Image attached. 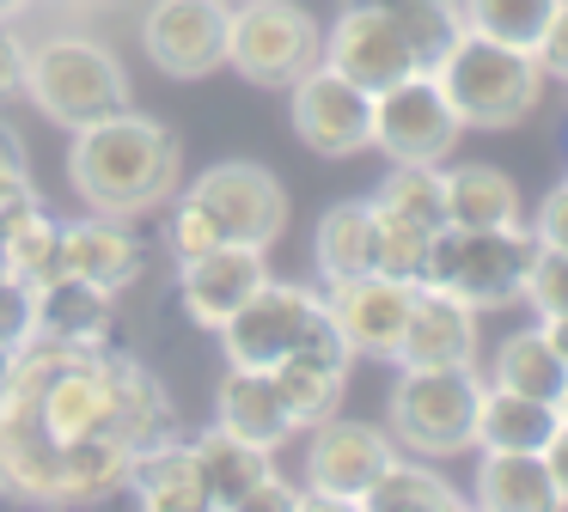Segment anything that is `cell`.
Segmentation results:
<instances>
[{
  "label": "cell",
  "mask_w": 568,
  "mask_h": 512,
  "mask_svg": "<svg viewBox=\"0 0 568 512\" xmlns=\"http://www.w3.org/2000/svg\"><path fill=\"white\" fill-rule=\"evenodd\" d=\"M178 134L153 116H135V110H116V116H99L87 129H74V146H68V190L80 195V207L92 214H148V207H165L178 190Z\"/></svg>",
  "instance_id": "obj_1"
},
{
  "label": "cell",
  "mask_w": 568,
  "mask_h": 512,
  "mask_svg": "<svg viewBox=\"0 0 568 512\" xmlns=\"http://www.w3.org/2000/svg\"><path fill=\"white\" fill-rule=\"evenodd\" d=\"M434 85L446 92L453 116L465 129H514L538 110L544 98V68L531 49L514 43H489L477 31H458L446 43V55L434 61Z\"/></svg>",
  "instance_id": "obj_2"
},
{
  "label": "cell",
  "mask_w": 568,
  "mask_h": 512,
  "mask_svg": "<svg viewBox=\"0 0 568 512\" xmlns=\"http://www.w3.org/2000/svg\"><path fill=\"white\" fill-rule=\"evenodd\" d=\"M31 104L62 129H87L99 116L129 110V73L92 37H50V43L26 49V85Z\"/></svg>",
  "instance_id": "obj_3"
},
{
  "label": "cell",
  "mask_w": 568,
  "mask_h": 512,
  "mask_svg": "<svg viewBox=\"0 0 568 512\" xmlns=\"http://www.w3.org/2000/svg\"><path fill=\"white\" fill-rule=\"evenodd\" d=\"M531 232L526 226H440L428 244L416 287L453 293L470 311L483 305H507L526 287V263H531Z\"/></svg>",
  "instance_id": "obj_4"
},
{
  "label": "cell",
  "mask_w": 568,
  "mask_h": 512,
  "mask_svg": "<svg viewBox=\"0 0 568 512\" xmlns=\"http://www.w3.org/2000/svg\"><path fill=\"white\" fill-rule=\"evenodd\" d=\"M477 397H483L477 366H404V378L392 390V439L409 451H428V458L470 451Z\"/></svg>",
  "instance_id": "obj_5"
},
{
  "label": "cell",
  "mask_w": 568,
  "mask_h": 512,
  "mask_svg": "<svg viewBox=\"0 0 568 512\" xmlns=\"http://www.w3.org/2000/svg\"><path fill=\"white\" fill-rule=\"evenodd\" d=\"M318 49H324V31L306 7L294 0H245L233 7V24H226V61L245 73L251 85H287L300 73L318 68Z\"/></svg>",
  "instance_id": "obj_6"
},
{
  "label": "cell",
  "mask_w": 568,
  "mask_h": 512,
  "mask_svg": "<svg viewBox=\"0 0 568 512\" xmlns=\"http://www.w3.org/2000/svg\"><path fill=\"white\" fill-rule=\"evenodd\" d=\"M458 134H465V122L453 116V104H446V92L434 85L428 68L373 92V146L392 165H446Z\"/></svg>",
  "instance_id": "obj_7"
},
{
  "label": "cell",
  "mask_w": 568,
  "mask_h": 512,
  "mask_svg": "<svg viewBox=\"0 0 568 512\" xmlns=\"http://www.w3.org/2000/svg\"><path fill=\"white\" fill-rule=\"evenodd\" d=\"M324 299L312 287H294V280H263L233 317H226L214 336L226 348V366H257V372H275L287 354L300 348L312 324H318Z\"/></svg>",
  "instance_id": "obj_8"
},
{
  "label": "cell",
  "mask_w": 568,
  "mask_h": 512,
  "mask_svg": "<svg viewBox=\"0 0 568 512\" xmlns=\"http://www.w3.org/2000/svg\"><path fill=\"white\" fill-rule=\"evenodd\" d=\"M392 458H397V439L385 427L343 421V414L318 421L306 446V506H361V494Z\"/></svg>",
  "instance_id": "obj_9"
},
{
  "label": "cell",
  "mask_w": 568,
  "mask_h": 512,
  "mask_svg": "<svg viewBox=\"0 0 568 512\" xmlns=\"http://www.w3.org/2000/svg\"><path fill=\"white\" fill-rule=\"evenodd\" d=\"M190 195L214 214V226H221L226 244H257V250H270L287 232V190L275 183V171H263V165H245V158L209 165L190 183Z\"/></svg>",
  "instance_id": "obj_10"
},
{
  "label": "cell",
  "mask_w": 568,
  "mask_h": 512,
  "mask_svg": "<svg viewBox=\"0 0 568 512\" xmlns=\"http://www.w3.org/2000/svg\"><path fill=\"white\" fill-rule=\"evenodd\" d=\"M226 0H153L141 19V49L165 80H202L226 61Z\"/></svg>",
  "instance_id": "obj_11"
},
{
  "label": "cell",
  "mask_w": 568,
  "mask_h": 512,
  "mask_svg": "<svg viewBox=\"0 0 568 512\" xmlns=\"http://www.w3.org/2000/svg\"><path fill=\"white\" fill-rule=\"evenodd\" d=\"M287 92H294V134L318 158H355L373 146V92H361L355 80H343L318 61Z\"/></svg>",
  "instance_id": "obj_12"
},
{
  "label": "cell",
  "mask_w": 568,
  "mask_h": 512,
  "mask_svg": "<svg viewBox=\"0 0 568 512\" xmlns=\"http://www.w3.org/2000/svg\"><path fill=\"white\" fill-rule=\"evenodd\" d=\"M324 299V317L336 324V336L348 341V354H373V360H392L397 336L409 324V305H416V280H397V275H348V280H331L318 293Z\"/></svg>",
  "instance_id": "obj_13"
},
{
  "label": "cell",
  "mask_w": 568,
  "mask_h": 512,
  "mask_svg": "<svg viewBox=\"0 0 568 512\" xmlns=\"http://www.w3.org/2000/svg\"><path fill=\"white\" fill-rule=\"evenodd\" d=\"M318 61L331 73H343V80H355L361 92H385V85H397L404 73H416V55H409L404 31H397L379 7H367V0H348L343 7V19L324 31Z\"/></svg>",
  "instance_id": "obj_14"
},
{
  "label": "cell",
  "mask_w": 568,
  "mask_h": 512,
  "mask_svg": "<svg viewBox=\"0 0 568 512\" xmlns=\"http://www.w3.org/2000/svg\"><path fill=\"white\" fill-rule=\"evenodd\" d=\"M348 366H355L348 341L336 336V324L318 311V324H312L306 336H300V348H294V354H287V360L270 372L300 433L336 414V402H343V385H348Z\"/></svg>",
  "instance_id": "obj_15"
},
{
  "label": "cell",
  "mask_w": 568,
  "mask_h": 512,
  "mask_svg": "<svg viewBox=\"0 0 568 512\" xmlns=\"http://www.w3.org/2000/svg\"><path fill=\"white\" fill-rule=\"evenodd\" d=\"M263 280H270V256L257 244H214V250L178 263V299H184L190 324L221 329Z\"/></svg>",
  "instance_id": "obj_16"
},
{
  "label": "cell",
  "mask_w": 568,
  "mask_h": 512,
  "mask_svg": "<svg viewBox=\"0 0 568 512\" xmlns=\"http://www.w3.org/2000/svg\"><path fill=\"white\" fill-rule=\"evenodd\" d=\"M397 366H477V311L453 293L416 287L409 324L392 348Z\"/></svg>",
  "instance_id": "obj_17"
},
{
  "label": "cell",
  "mask_w": 568,
  "mask_h": 512,
  "mask_svg": "<svg viewBox=\"0 0 568 512\" xmlns=\"http://www.w3.org/2000/svg\"><path fill=\"white\" fill-rule=\"evenodd\" d=\"M141 268H148L141 238L116 214L74 219V226H62V238H55V275H80V280H92V287L123 293L129 280H141Z\"/></svg>",
  "instance_id": "obj_18"
},
{
  "label": "cell",
  "mask_w": 568,
  "mask_h": 512,
  "mask_svg": "<svg viewBox=\"0 0 568 512\" xmlns=\"http://www.w3.org/2000/svg\"><path fill=\"white\" fill-rule=\"evenodd\" d=\"M214 427H226V433L251 439L263 451H282L300 433L282 390H275V378L257 372V366H226L221 390H214Z\"/></svg>",
  "instance_id": "obj_19"
},
{
  "label": "cell",
  "mask_w": 568,
  "mask_h": 512,
  "mask_svg": "<svg viewBox=\"0 0 568 512\" xmlns=\"http://www.w3.org/2000/svg\"><path fill=\"white\" fill-rule=\"evenodd\" d=\"M92 360H99V378H104V390H111L116 439H123L129 451H141V446L172 433V402H165L160 378H153L148 366L129 360V354H111V348H92Z\"/></svg>",
  "instance_id": "obj_20"
},
{
  "label": "cell",
  "mask_w": 568,
  "mask_h": 512,
  "mask_svg": "<svg viewBox=\"0 0 568 512\" xmlns=\"http://www.w3.org/2000/svg\"><path fill=\"white\" fill-rule=\"evenodd\" d=\"M190 458H196V482H202V500L221 512H245L251 488L275 470L270 451L251 446V439L226 433V427H209L202 439H190Z\"/></svg>",
  "instance_id": "obj_21"
},
{
  "label": "cell",
  "mask_w": 568,
  "mask_h": 512,
  "mask_svg": "<svg viewBox=\"0 0 568 512\" xmlns=\"http://www.w3.org/2000/svg\"><path fill=\"white\" fill-rule=\"evenodd\" d=\"M116 324V293L92 287L80 275H50L38 287V329L55 341H74V348H104Z\"/></svg>",
  "instance_id": "obj_22"
},
{
  "label": "cell",
  "mask_w": 568,
  "mask_h": 512,
  "mask_svg": "<svg viewBox=\"0 0 568 512\" xmlns=\"http://www.w3.org/2000/svg\"><path fill=\"white\" fill-rule=\"evenodd\" d=\"M129 494L135 506L148 512H209L202 500V482H196V458H190V439H153L129 458Z\"/></svg>",
  "instance_id": "obj_23"
},
{
  "label": "cell",
  "mask_w": 568,
  "mask_h": 512,
  "mask_svg": "<svg viewBox=\"0 0 568 512\" xmlns=\"http://www.w3.org/2000/svg\"><path fill=\"white\" fill-rule=\"evenodd\" d=\"M556 402H538L526 390H507V385H483L477 397V433L470 446L477 451H544L556 433Z\"/></svg>",
  "instance_id": "obj_24"
},
{
  "label": "cell",
  "mask_w": 568,
  "mask_h": 512,
  "mask_svg": "<svg viewBox=\"0 0 568 512\" xmlns=\"http://www.w3.org/2000/svg\"><path fill=\"white\" fill-rule=\"evenodd\" d=\"M477 506H489V512H550V506H562L544 451H483Z\"/></svg>",
  "instance_id": "obj_25"
},
{
  "label": "cell",
  "mask_w": 568,
  "mask_h": 512,
  "mask_svg": "<svg viewBox=\"0 0 568 512\" xmlns=\"http://www.w3.org/2000/svg\"><path fill=\"white\" fill-rule=\"evenodd\" d=\"M446 226H519V190L495 165H440Z\"/></svg>",
  "instance_id": "obj_26"
},
{
  "label": "cell",
  "mask_w": 568,
  "mask_h": 512,
  "mask_svg": "<svg viewBox=\"0 0 568 512\" xmlns=\"http://www.w3.org/2000/svg\"><path fill=\"white\" fill-rule=\"evenodd\" d=\"M489 385H507V390H526V397H538V402H556L562 385H568V360L556 354V341L544 336V324H531V329L501 336L495 366H489Z\"/></svg>",
  "instance_id": "obj_27"
},
{
  "label": "cell",
  "mask_w": 568,
  "mask_h": 512,
  "mask_svg": "<svg viewBox=\"0 0 568 512\" xmlns=\"http://www.w3.org/2000/svg\"><path fill=\"white\" fill-rule=\"evenodd\" d=\"M129 458L135 451L116 446V439H74L62 446V475H55V506H92V500H111L129 482Z\"/></svg>",
  "instance_id": "obj_28"
},
{
  "label": "cell",
  "mask_w": 568,
  "mask_h": 512,
  "mask_svg": "<svg viewBox=\"0 0 568 512\" xmlns=\"http://www.w3.org/2000/svg\"><path fill=\"white\" fill-rule=\"evenodd\" d=\"M312 256H318L324 287L373 268V202H336L324 207L318 232H312Z\"/></svg>",
  "instance_id": "obj_29"
},
{
  "label": "cell",
  "mask_w": 568,
  "mask_h": 512,
  "mask_svg": "<svg viewBox=\"0 0 568 512\" xmlns=\"http://www.w3.org/2000/svg\"><path fill=\"white\" fill-rule=\"evenodd\" d=\"M361 506L367 512H453V506H465V500H458V488L446 482L440 470L392 458L379 475H373L367 494H361Z\"/></svg>",
  "instance_id": "obj_30"
},
{
  "label": "cell",
  "mask_w": 568,
  "mask_h": 512,
  "mask_svg": "<svg viewBox=\"0 0 568 512\" xmlns=\"http://www.w3.org/2000/svg\"><path fill=\"white\" fill-rule=\"evenodd\" d=\"M0 238H7V268H13L19 280L43 287V280L55 275V238H62V226L50 219V207H43L38 195L0 214Z\"/></svg>",
  "instance_id": "obj_31"
},
{
  "label": "cell",
  "mask_w": 568,
  "mask_h": 512,
  "mask_svg": "<svg viewBox=\"0 0 568 512\" xmlns=\"http://www.w3.org/2000/svg\"><path fill=\"white\" fill-rule=\"evenodd\" d=\"M562 0H458L465 31L489 37V43H514V49H538V37L550 31Z\"/></svg>",
  "instance_id": "obj_32"
},
{
  "label": "cell",
  "mask_w": 568,
  "mask_h": 512,
  "mask_svg": "<svg viewBox=\"0 0 568 512\" xmlns=\"http://www.w3.org/2000/svg\"><path fill=\"white\" fill-rule=\"evenodd\" d=\"M367 7H379L385 19L404 31V43H409V55H416V68H434V61L446 55V43L465 31V19H458L453 0H367Z\"/></svg>",
  "instance_id": "obj_33"
},
{
  "label": "cell",
  "mask_w": 568,
  "mask_h": 512,
  "mask_svg": "<svg viewBox=\"0 0 568 512\" xmlns=\"http://www.w3.org/2000/svg\"><path fill=\"white\" fill-rule=\"evenodd\" d=\"M440 226H422L409 214H392V207L373 202V268L397 280H422V263H428V244Z\"/></svg>",
  "instance_id": "obj_34"
},
{
  "label": "cell",
  "mask_w": 568,
  "mask_h": 512,
  "mask_svg": "<svg viewBox=\"0 0 568 512\" xmlns=\"http://www.w3.org/2000/svg\"><path fill=\"white\" fill-rule=\"evenodd\" d=\"M367 202L392 207V214H409L422 226H446V207H440V165H392L385 183L367 195Z\"/></svg>",
  "instance_id": "obj_35"
},
{
  "label": "cell",
  "mask_w": 568,
  "mask_h": 512,
  "mask_svg": "<svg viewBox=\"0 0 568 512\" xmlns=\"http://www.w3.org/2000/svg\"><path fill=\"white\" fill-rule=\"evenodd\" d=\"M519 299L538 311V324L568 317V250H556V244H531V263H526V287H519Z\"/></svg>",
  "instance_id": "obj_36"
},
{
  "label": "cell",
  "mask_w": 568,
  "mask_h": 512,
  "mask_svg": "<svg viewBox=\"0 0 568 512\" xmlns=\"http://www.w3.org/2000/svg\"><path fill=\"white\" fill-rule=\"evenodd\" d=\"M214 244H226L221 226H214V214L184 190V202H172V214H165V250H172L178 263H190V256L214 250Z\"/></svg>",
  "instance_id": "obj_37"
},
{
  "label": "cell",
  "mask_w": 568,
  "mask_h": 512,
  "mask_svg": "<svg viewBox=\"0 0 568 512\" xmlns=\"http://www.w3.org/2000/svg\"><path fill=\"white\" fill-rule=\"evenodd\" d=\"M38 336V287L19 280L13 268H0V348H26Z\"/></svg>",
  "instance_id": "obj_38"
},
{
  "label": "cell",
  "mask_w": 568,
  "mask_h": 512,
  "mask_svg": "<svg viewBox=\"0 0 568 512\" xmlns=\"http://www.w3.org/2000/svg\"><path fill=\"white\" fill-rule=\"evenodd\" d=\"M531 238H538V244H556V250H568V177H562V183H556V190L538 202Z\"/></svg>",
  "instance_id": "obj_39"
},
{
  "label": "cell",
  "mask_w": 568,
  "mask_h": 512,
  "mask_svg": "<svg viewBox=\"0 0 568 512\" xmlns=\"http://www.w3.org/2000/svg\"><path fill=\"white\" fill-rule=\"evenodd\" d=\"M538 68H544V80H562L568 85V0L556 7V19H550V31L538 37Z\"/></svg>",
  "instance_id": "obj_40"
},
{
  "label": "cell",
  "mask_w": 568,
  "mask_h": 512,
  "mask_svg": "<svg viewBox=\"0 0 568 512\" xmlns=\"http://www.w3.org/2000/svg\"><path fill=\"white\" fill-rule=\"evenodd\" d=\"M26 85V43L13 37V24L0 19V98H13Z\"/></svg>",
  "instance_id": "obj_41"
},
{
  "label": "cell",
  "mask_w": 568,
  "mask_h": 512,
  "mask_svg": "<svg viewBox=\"0 0 568 512\" xmlns=\"http://www.w3.org/2000/svg\"><path fill=\"white\" fill-rule=\"evenodd\" d=\"M544 463H550V482H556V494H562V506H568V421H556L550 446H544Z\"/></svg>",
  "instance_id": "obj_42"
},
{
  "label": "cell",
  "mask_w": 568,
  "mask_h": 512,
  "mask_svg": "<svg viewBox=\"0 0 568 512\" xmlns=\"http://www.w3.org/2000/svg\"><path fill=\"white\" fill-rule=\"evenodd\" d=\"M0 165H26V141H19V129L7 116H0Z\"/></svg>",
  "instance_id": "obj_43"
},
{
  "label": "cell",
  "mask_w": 568,
  "mask_h": 512,
  "mask_svg": "<svg viewBox=\"0 0 568 512\" xmlns=\"http://www.w3.org/2000/svg\"><path fill=\"white\" fill-rule=\"evenodd\" d=\"M544 336H550V341H556V354L568 360V317H550V324H544Z\"/></svg>",
  "instance_id": "obj_44"
},
{
  "label": "cell",
  "mask_w": 568,
  "mask_h": 512,
  "mask_svg": "<svg viewBox=\"0 0 568 512\" xmlns=\"http://www.w3.org/2000/svg\"><path fill=\"white\" fill-rule=\"evenodd\" d=\"M19 12H26V0H0V19H7V24H13Z\"/></svg>",
  "instance_id": "obj_45"
},
{
  "label": "cell",
  "mask_w": 568,
  "mask_h": 512,
  "mask_svg": "<svg viewBox=\"0 0 568 512\" xmlns=\"http://www.w3.org/2000/svg\"><path fill=\"white\" fill-rule=\"evenodd\" d=\"M7 372H13V348H0V385H7Z\"/></svg>",
  "instance_id": "obj_46"
},
{
  "label": "cell",
  "mask_w": 568,
  "mask_h": 512,
  "mask_svg": "<svg viewBox=\"0 0 568 512\" xmlns=\"http://www.w3.org/2000/svg\"><path fill=\"white\" fill-rule=\"evenodd\" d=\"M556 414H562V421H568V385H562V397H556Z\"/></svg>",
  "instance_id": "obj_47"
},
{
  "label": "cell",
  "mask_w": 568,
  "mask_h": 512,
  "mask_svg": "<svg viewBox=\"0 0 568 512\" xmlns=\"http://www.w3.org/2000/svg\"><path fill=\"white\" fill-rule=\"evenodd\" d=\"M0 268H7V238H0Z\"/></svg>",
  "instance_id": "obj_48"
}]
</instances>
